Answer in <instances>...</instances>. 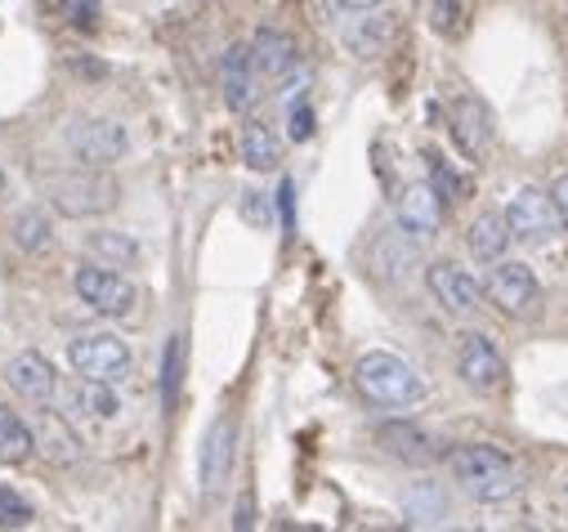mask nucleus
<instances>
[{
    "label": "nucleus",
    "instance_id": "obj_1",
    "mask_svg": "<svg viewBox=\"0 0 568 532\" xmlns=\"http://www.w3.org/2000/svg\"><path fill=\"white\" fill-rule=\"evenodd\" d=\"M354 385H358V393L367 398V403H376V408H416L425 398L420 371L407 358L389 354V349L363 354L354 362Z\"/></svg>",
    "mask_w": 568,
    "mask_h": 532
},
{
    "label": "nucleus",
    "instance_id": "obj_2",
    "mask_svg": "<svg viewBox=\"0 0 568 532\" xmlns=\"http://www.w3.org/2000/svg\"><path fill=\"white\" fill-rule=\"evenodd\" d=\"M453 479L462 483V492H470L475 501H510L519 492V470L506 452L488 448V443H462L457 452H448Z\"/></svg>",
    "mask_w": 568,
    "mask_h": 532
},
{
    "label": "nucleus",
    "instance_id": "obj_3",
    "mask_svg": "<svg viewBox=\"0 0 568 532\" xmlns=\"http://www.w3.org/2000/svg\"><path fill=\"white\" fill-rule=\"evenodd\" d=\"M45 197L68 219H94L116 206V184L103 175V166H77L45 180Z\"/></svg>",
    "mask_w": 568,
    "mask_h": 532
},
{
    "label": "nucleus",
    "instance_id": "obj_4",
    "mask_svg": "<svg viewBox=\"0 0 568 532\" xmlns=\"http://www.w3.org/2000/svg\"><path fill=\"white\" fill-rule=\"evenodd\" d=\"M68 362L81 380H94V385H121L134 367V354L130 345L116 336V331H85L68 345Z\"/></svg>",
    "mask_w": 568,
    "mask_h": 532
},
{
    "label": "nucleus",
    "instance_id": "obj_5",
    "mask_svg": "<svg viewBox=\"0 0 568 532\" xmlns=\"http://www.w3.org/2000/svg\"><path fill=\"white\" fill-rule=\"evenodd\" d=\"M63 144L81 166H112V162L125 157L130 135H125V125L112 121V116H72L68 130H63Z\"/></svg>",
    "mask_w": 568,
    "mask_h": 532
},
{
    "label": "nucleus",
    "instance_id": "obj_6",
    "mask_svg": "<svg viewBox=\"0 0 568 532\" xmlns=\"http://www.w3.org/2000/svg\"><path fill=\"white\" fill-rule=\"evenodd\" d=\"M484 296L506 318H532L541 309V283L524 259H497L488 283H484Z\"/></svg>",
    "mask_w": 568,
    "mask_h": 532
},
{
    "label": "nucleus",
    "instance_id": "obj_7",
    "mask_svg": "<svg viewBox=\"0 0 568 532\" xmlns=\"http://www.w3.org/2000/svg\"><path fill=\"white\" fill-rule=\"evenodd\" d=\"M72 291L81 296V305H90L99 318H125L134 309V287L121 269H108V264H81L72 274Z\"/></svg>",
    "mask_w": 568,
    "mask_h": 532
},
{
    "label": "nucleus",
    "instance_id": "obj_8",
    "mask_svg": "<svg viewBox=\"0 0 568 532\" xmlns=\"http://www.w3.org/2000/svg\"><path fill=\"white\" fill-rule=\"evenodd\" d=\"M457 376H462L475 393H501L506 380H510L501 349H497L484 331H466V336L457 340Z\"/></svg>",
    "mask_w": 568,
    "mask_h": 532
},
{
    "label": "nucleus",
    "instance_id": "obj_9",
    "mask_svg": "<svg viewBox=\"0 0 568 532\" xmlns=\"http://www.w3.org/2000/svg\"><path fill=\"white\" fill-rule=\"evenodd\" d=\"M506 224H510V237L528 242V246H541L564 228L550 193H541V188H519L510 197V206H506Z\"/></svg>",
    "mask_w": 568,
    "mask_h": 532
},
{
    "label": "nucleus",
    "instance_id": "obj_10",
    "mask_svg": "<svg viewBox=\"0 0 568 532\" xmlns=\"http://www.w3.org/2000/svg\"><path fill=\"white\" fill-rule=\"evenodd\" d=\"M425 287H430L435 305L453 318H470V314L484 309V287L453 259H435L430 269H425Z\"/></svg>",
    "mask_w": 568,
    "mask_h": 532
},
{
    "label": "nucleus",
    "instance_id": "obj_11",
    "mask_svg": "<svg viewBox=\"0 0 568 532\" xmlns=\"http://www.w3.org/2000/svg\"><path fill=\"white\" fill-rule=\"evenodd\" d=\"M376 443H381L394 461H403V466H430V461H439V457L448 452L444 439H435L430 430H420L416 421H385V426L376 430Z\"/></svg>",
    "mask_w": 568,
    "mask_h": 532
},
{
    "label": "nucleus",
    "instance_id": "obj_12",
    "mask_svg": "<svg viewBox=\"0 0 568 532\" xmlns=\"http://www.w3.org/2000/svg\"><path fill=\"white\" fill-rule=\"evenodd\" d=\"M6 380H10V389L23 398V403H32V408H54V398H59V376H54V367H50V358H41V354H14L10 362H6Z\"/></svg>",
    "mask_w": 568,
    "mask_h": 532
},
{
    "label": "nucleus",
    "instance_id": "obj_13",
    "mask_svg": "<svg viewBox=\"0 0 568 532\" xmlns=\"http://www.w3.org/2000/svg\"><path fill=\"white\" fill-rule=\"evenodd\" d=\"M233 448H237V421L233 417H220L206 430V439H202V466H197V479H202V497L206 501L224 488V479L233 470Z\"/></svg>",
    "mask_w": 568,
    "mask_h": 532
},
{
    "label": "nucleus",
    "instance_id": "obj_14",
    "mask_svg": "<svg viewBox=\"0 0 568 532\" xmlns=\"http://www.w3.org/2000/svg\"><path fill=\"white\" fill-rule=\"evenodd\" d=\"M444 197L435 193V184H407L398 193V228H407L412 237H435L444 228Z\"/></svg>",
    "mask_w": 568,
    "mask_h": 532
},
{
    "label": "nucleus",
    "instance_id": "obj_15",
    "mask_svg": "<svg viewBox=\"0 0 568 532\" xmlns=\"http://www.w3.org/2000/svg\"><path fill=\"white\" fill-rule=\"evenodd\" d=\"M255 85H260V68H255L251 45H229V50H224V63H220L224 108H229V112H246L251 99H255Z\"/></svg>",
    "mask_w": 568,
    "mask_h": 532
},
{
    "label": "nucleus",
    "instance_id": "obj_16",
    "mask_svg": "<svg viewBox=\"0 0 568 532\" xmlns=\"http://www.w3.org/2000/svg\"><path fill=\"white\" fill-rule=\"evenodd\" d=\"M453 135L466 149V157H484L493 149V112L484 99H457L453 103Z\"/></svg>",
    "mask_w": 568,
    "mask_h": 532
},
{
    "label": "nucleus",
    "instance_id": "obj_17",
    "mask_svg": "<svg viewBox=\"0 0 568 532\" xmlns=\"http://www.w3.org/2000/svg\"><path fill=\"white\" fill-rule=\"evenodd\" d=\"M510 242H515V237H510L506 211H484V215H475L470 228H466V246H470V255H475L479 264L506 259V246H510Z\"/></svg>",
    "mask_w": 568,
    "mask_h": 532
},
{
    "label": "nucleus",
    "instance_id": "obj_18",
    "mask_svg": "<svg viewBox=\"0 0 568 532\" xmlns=\"http://www.w3.org/2000/svg\"><path fill=\"white\" fill-rule=\"evenodd\" d=\"M251 54H255L260 76H268V81L287 76V72L301 63L296 41H292L287 32H277V28H260V32H255V41H251Z\"/></svg>",
    "mask_w": 568,
    "mask_h": 532
},
{
    "label": "nucleus",
    "instance_id": "obj_19",
    "mask_svg": "<svg viewBox=\"0 0 568 532\" xmlns=\"http://www.w3.org/2000/svg\"><path fill=\"white\" fill-rule=\"evenodd\" d=\"M237 153H242V162H246L251 171H260V175H268V171L282 166V144H277V135H273L264 121H246V125H242Z\"/></svg>",
    "mask_w": 568,
    "mask_h": 532
},
{
    "label": "nucleus",
    "instance_id": "obj_20",
    "mask_svg": "<svg viewBox=\"0 0 568 532\" xmlns=\"http://www.w3.org/2000/svg\"><path fill=\"white\" fill-rule=\"evenodd\" d=\"M10 237H14L19 250L41 255V250L54 246V224H50V215H45L41 206H23V211L10 219Z\"/></svg>",
    "mask_w": 568,
    "mask_h": 532
},
{
    "label": "nucleus",
    "instance_id": "obj_21",
    "mask_svg": "<svg viewBox=\"0 0 568 532\" xmlns=\"http://www.w3.org/2000/svg\"><path fill=\"white\" fill-rule=\"evenodd\" d=\"M37 452V434H32V426L19 417V412H10V408H0V457L6 461H28Z\"/></svg>",
    "mask_w": 568,
    "mask_h": 532
},
{
    "label": "nucleus",
    "instance_id": "obj_22",
    "mask_svg": "<svg viewBox=\"0 0 568 532\" xmlns=\"http://www.w3.org/2000/svg\"><path fill=\"white\" fill-rule=\"evenodd\" d=\"M90 255L94 264H108V269H134V259H139V246L130 233H94L90 237Z\"/></svg>",
    "mask_w": 568,
    "mask_h": 532
},
{
    "label": "nucleus",
    "instance_id": "obj_23",
    "mask_svg": "<svg viewBox=\"0 0 568 532\" xmlns=\"http://www.w3.org/2000/svg\"><path fill=\"white\" fill-rule=\"evenodd\" d=\"M32 434H37V443H41V452H45L50 461L68 466V461L77 457V434L59 421V412H41V426H37Z\"/></svg>",
    "mask_w": 568,
    "mask_h": 532
},
{
    "label": "nucleus",
    "instance_id": "obj_24",
    "mask_svg": "<svg viewBox=\"0 0 568 532\" xmlns=\"http://www.w3.org/2000/svg\"><path fill=\"white\" fill-rule=\"evenodd\" d=\"M407 237V228H398V233H385L376 246H372V264L381 274H389V278H398V274H407V264L416 259V246L412 242H403Z\"/></svg>",
    "mask_w": 568,
    "mask_h": 532
},
{
    "label": "nucleus",
    "instance_id": "obj_25",
    "mask_svg": "<svg viewBox=\"0 0 568 532\" xmlns=\"http://www.w3.org/2000/svg\"><path fill=\"white\" fill-rule=\"evenodd\" d=\"M180 389H184V336H171L162 354V408L166 412L180 408Z\"/></svg>",
    "mask_w": 568,
    "mask_h": 532
},
{
    "label": "nucleus",
    "instance_id": "obj_26",
    "mask_svg": "<svg viewBox=\"0 0 568 532\" xmlns=\"http://www.w3.org/2000/svg\"><path fill=\"white\" fill-rule=\"evenodd\" d=\"M448 514V501H444V492L435 488V483H420L412 497H407V519L412 523H439Z\"/></svg>",
    "mask_w": 568,
    "mask_h": 532
},
{
    "label": "nucleus",
    "instance_id": "obj_27",
    "mask_svg": "<svg viewBox=\"0 0 568 532\" xmlns=\"http://www.w3.org/2000/svg\"><path fill=\"white\" fill-rule=\"evenodd\" d=\"M430 23H435V32L439 37H462L466 32V23H470V0H435L430 6Z\"/></svg>",
    "mask_w": 568,
    "mask_h": 532
},
{
    "label": "nucleus",
    "instance_id": "obj_28",
    "mask_svg": "<svg viewBox=\"0 0 568 532\" xmlns=\"http://www.w3.org/2000/svg\"><path fill=\"white\" fill-rule=\"evenodd\" d=\"M345 41H349V50H354L358 59H376V54L385 50V41H389V23H385V19H363Z\"/></svg>",
    "mask_w": 568,
    "mask_h": 532
},
{
    "label": "nucleus",
    "instance_id": "obj_29",
    "mask_svg": "<svg viewBox=\"0 0 568 532\" xmlns=\"http://www.w3.org/2000/svg\"><path fill=\"white\" fill-rule=\"evenodd\" d=\"M314 130H318V116H314L310 99H305V94L287 99V135H292V144H310Z\"/></svg>",
    "mask_w": 568,
    "mask_h": 532
},
{
    "label": "nucleus",
    "instance_id": "obj_30",
    "mask_svg": "<svg viewBox=\"0 0 568 532\" xmlns=\"http://www.w3.org/2000/svg\"><path fill=\"white\" fill-rule=\"evenodd\" d=\"M32 523V501L19 488H0V528H28Z\"/></svg>",
    "mask_w": 568,
    "mask_h": 532
},
{
    "label": "nucleus",
    "instance_id": "obj_31",
    "mask_svg": "<svg viewBox=\"0 0 568 532\" xmlns=\"http://www.w3.org/2000/svg\"><path fill=\"white\" fill-rule=\"evenodd\" d=\"M430 184H435V193H439L444 202H462V193H466V184L448 171L444 157H430Z\"/></svg>",
    "mask_w": 568,
    "mask_h": 532
},
{
    "label": "nucleus",
    "instance_id": "obj_32",
    "mask_svg": "<svg viewBox=\"0 0 568 532\" xmlns=\"http://www.w3.org/2000/svg\"><path fill=\"white\" fill-rule=\"evenodd\" d=\"M72 28H94L99 23V0H59Z\"/></svg>",
    "mask_w": 568,
    "mask_h": 532
},
{
    "label": "nucleus",
    "instance_id": "obj_33",
    "mask_svg": "<svg viewBox=\"0 0 568 532\" xmlns=\"http://www.w3.org/2000/svg\"><path fill=\"white\" fill-rule=\"evenodd\" d=\"M277 206H282V228H287V233H296V180H282Z\"/></svg>",
    "mask_w": 568,
    "mask_h": 532
},
{
    "label": "nucleus",
    "instance_id": "obj_34",
    "mask_svg": "<svg viewBox=\"0 0 568 532\" xmlns=\"http://www.w3.org/2000/svg\"><path fill=\"white\" fill-rule=\"evenodd\" d=\"M550 202H555V211H559V219H564V228H568V171L555 175V184H550Z\"/></svg>",
    "mask_w": 568,
    "mask_h": 532
},
{
    "label": "nucleus",
    "instance_id": "obj_35",
    "mask_svg": "<svg viewBox=\"0 0 568 532\" xmlns=\"http://www.w3.org/2000/svg\"><path fill=\"white\" fill-rule=\"evenodd\" d=\"M255 523V510H251V492L237 501V514H233V528H251Z\"/></svg>",
    "mask_w": 568,
    "mask_h": 532
},
{
    "label": "nucleus",
    "instance_id": "obj_36",
    "mask_svg": "<svg viewBox=\"0 0 568 532\" xmlns=\"http://www.w3.org/2000/svg\"><path fill=\"white\" fill-rule=\"evenodd\" d=\"M336 6H341V10H349V14H372V10L381 6V0H336Z\"/></svg>",
    "mask_w": 568,
    "mask_h": 532
},
{
    "label": "nucleus",
    "instance_id": "obj_37",
    "mask_svg": "<svg viewBox=\"0 0 568 532\" xmlns=\"http://www.w3.org/2000/svg\"><path fill=\"white\" fill-rule=\"evenodd\" d=\"M0 193H6V171H0Z\"/></svg>",
    "mask_w": 568,
    "mask_h": 532
},
{
    "label": "nucleus",
    "instance_id": "obj_38",
    "mask_svg": "<svg viewBox=\"0 0 568 532\" xmlns=\"http://www.w3.org/2000/svg\"><path fill=\"white\" fill-rule=\"evenodd\" d=\"M189 6H206V0H189Z\"/></svg>",
    "mask_w": 568,
    "mask_h": 532
}]
</instances>
